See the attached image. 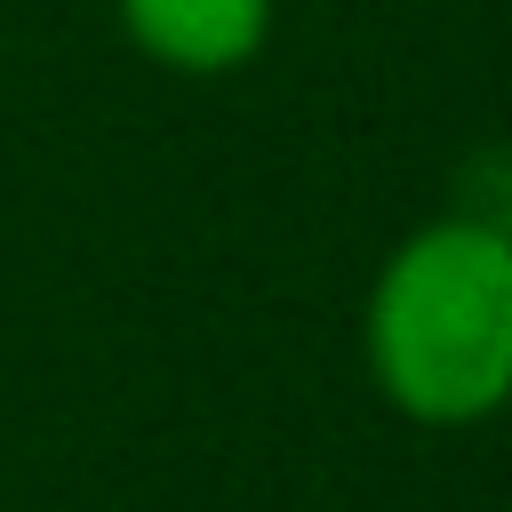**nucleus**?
<instances>
[{
    "label": "nucleus",
    "instance_id": "1",
    "mask_svg": "<svg viewBox=\"0 0 512 512\" xmlns=\"http://www.w3.org/2000/svg\"><path fill=\"white\" fill-rule=\"evenodd\" d=\"M360 352L376 392L424 432L512 408V232L480 216L416 224L368 288Z\"/></svg>",
    "mask_w": 512,
    "mask_h": 512
},
{
    "label": "nucleus",
    "instance_id": "2",
    "mask_svg": "<svg viewBox=\"0 0 512 512\" xmlns=\"http://www.w3.org/2000/svg\"><path fill=\"white\" fill-rule=\"evenodd\" d=\"M120 32L168 64V72H240L264 32H272V0H120Z\"/></svg>",
    "mask_w": 512,
    "mask_h": 512
}]
</instances>
